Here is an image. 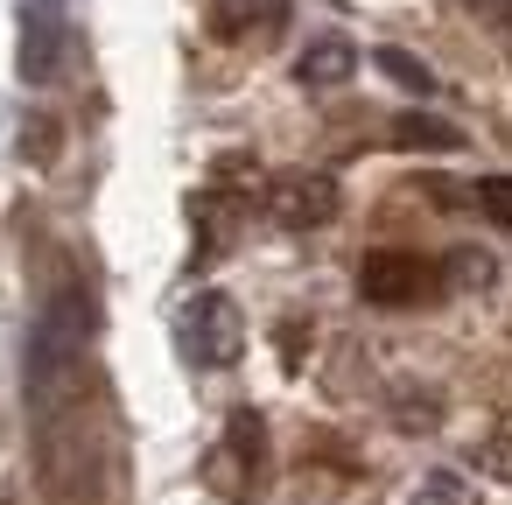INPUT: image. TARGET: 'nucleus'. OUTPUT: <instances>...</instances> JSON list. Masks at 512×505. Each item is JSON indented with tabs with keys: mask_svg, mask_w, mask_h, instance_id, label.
<instances>
[{
	"mask_svg": "<svg viewBox=\"0 0 512 505\" xmlns=\"http://www.w3.org/2000/svg\"><path fill=\"white\" fill-rule=\"evenodd\" d=\"M358 288L372 302H414V295H428V267L414 253H372L365 274H358Z\"/></svg>",
	"mask_w": 512,
	"mask_h": 505,
	"instance_id": "5",
	"label": "nucleus"
},
{
	"mask_svg": "<svg viewBox=\"0 0 512 505\" xmlns=\"http://www.w3.org/2000/svg\"><path fill=\"white\" fill-rule=\"evenodd\" d=\"M288 0H218V29L225 36H253V29H281Z\"/></svg>",
	"mask_w": 512,
	"mask_h": 505,
	"instance_id": "7",
	"label": "nucleus"
},
{
	"mask_svg": "<svg viewBox=\"0 0 512 505\" xmlns=\"http://www.w3.org/2000/svg\"><path fill=\"white\" fill-rule=\"evenodd\" d=\"M267 204H274V218H281L288 232H316V225L337 218V183H330V176H281Z\"/></svg>",
	"mask_w": 512,
	"mask_h": 505,
	"instance_id": "4",
	"label": "nucleus"
},
{
	"mask_svg": "<svg viewBox=\"0 0 512 505\" xmlns=\"http://www.w3.org/2000/svg\"><path fill=\"white\" fill-rule=\"evenodd\" d=\"M477 8H491V15H505V22H512V0H477Z\"/></svg>",
	"mask_w": 512,
	"mask_h": 505,
	"instance_id": "13",
	"label": "nucleus"
},
{
	"mask_svg": "<svg viewBox=\"0 0 512 505\" xmlns=\"http://www.w3.org/2000/svg\"><path fill=\"white\" fill-rule=\"evenodd\" d=\"M477 463H484L491 477H512V421H498V428L484 435V449H477Z\"/></svg>",
	"mask_w": 512,
	"mask_h": 505,
	"instance_id": "12",
	"label": "nucleus"
},
{
	"mask_svg": "<svg viewBox=\"0 0 512 505\" xmlns=\"http://www.w3.org/2000/svg\"><path fill=\"white\" fill-rule=\"evenodd\" d=\"M470 197L484 204V218H498V225H512V176H484V183H477Z\"/></svg>",
	"mask_w": 512,
	"mask_h": 505,
	"instance_id": "11",
	"label": "nucleus"
},
{
	"mask_svg": "<svg viewBox=\"0 0 512 505\" xmlns=\"http://www.w3.org/2000/svg\"><path fill=\"white\" fill-rule=\"evenodd\" d=\"M239 344H246V323H239V302L232 295H197L183 316H176V351L190 358V365H232L239 358Z\"/></svg>",
	"mask_w": 512,
	"mask_h": 505,
	"instance_id": "2",
	"label": "nucleus"
},
{
	"mask_svg": "<svg viewBox=\"0 0 512 505\" xmlns=\"http://www.w3.org/2000/svg\"><path fill=\"white\" fill-rule=\"evenodd\" d=\"M64 64V0H29L22 8V78L50 85Z\"/></svg>",
	"mask_w": 512,
	"mask_h": 505,
	"instance_id": "3",
	"label": "nucleus"
},
{
	"mask_svg": "<svg viewBox=\"0 0 512 505\" xmlns=\"http://www.w3.org/2000/svg\"><path fill=\"white\" fill-rule=\"evenodd\" d=\"M92 351V295L85 288H57L36 337H29V393L36 400H57V386L85 365Z\"/></svg>",
	"mask_w": 512,
	"mask_h": 505,
	"instance_id": "1",
	"label": "nucleus"
},
{
	"mask_svg": "<svg viewBox=\"0 0 512 505\" xmlns=\"http://www.w3.org/2000/svg\"><path fill=\"white\" fill-rule=\"evenodd\" d=\"M414 505H477V498H470V484L456 470H428L421 491H414Z\"/></svg>",
	"mask_w": 512,
	"mask_h": 505,
	"instance_id": "9",
	"label": "nucleus"
},
{
	"mask_svg": "<svg viewBox=\"0 0 512 505\" xmlns=\"http://www.w3.org/2000/svg\"><path fill=\"white\" fill-rule=\"evenodd\" d=\"M393 141H400V148H456L463 134H456L449 120H428V113H407V120L393 127Z\"/></svg>",
	"mask_w": 512,
	"mask_h": 505,
	"instance_id": "8",
	"label": "nucleus"
},
{
	"mask_svg": "<svg viewBox=\"0 0 512 505\" xmlns=\"http://www.w3.org/2000/svg\"><path fill=\"white\" fill-rule=\"evenodd\" d=\"M379 71H386L393 85H407V92H435V78H428V64H414L407 50H379Z\"/></svg>",
	"mask_w": 512,
	"mask_h": 505,
	"instance_id": "10",
	"label": "nucleus"
},
{
	"mask_svg": "<svg viewBox=\"0 0 512 505\" xmlns=\"http://www.w3.org/2000/svg\"><path fill=\"white\" fill-rule=\"evenodd\" d=\"M358 71V50L344 43V36H316L302 57H295V78L309 85V92H330V85H344Z\"/></svg>",
	"mask_w": 512,
	"mask_h": 505,
	"instance_id": "6",
	"label": "nucleus"
}]
</instances>
